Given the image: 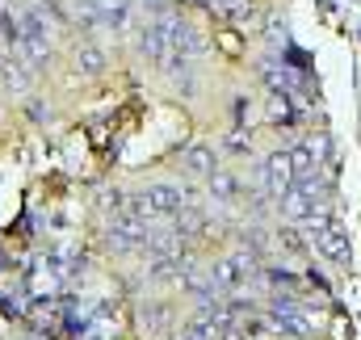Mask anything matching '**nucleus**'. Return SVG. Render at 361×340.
<instances>
[{
    "mask_svg": "<svg viewBox=\"0 0 361 340\" xmlns=\"http://www.w3.org/2000/svg\"><path fill=\"white\" fill-rule=\"evenodd\" d=\"M265 189L269 198H286L294 189V164H290V152H273L265 160Z\"/></svg>",
    "mask_w": 361,
    "mask_h": 340,
    "instance_id": "nucleus-5",
    "label": "nucleus"
},
{
    "mask_svg": "<svg viewBox=\"0 0 361 340\" xmlns=\"http://www.w3.org/2000/svg\"><path fill=\"white\" fill-rule=\"evenodd\" d=\"M76 68H80L85 76H101V72H105V55H101L97 47H80V51H76Z\"/></svg>",
    "mask_w": 361,
    "mask_h": 340,
    "instance_id": "nucleus-10",
    "label": "nucleus"
},
{
    "mask_svg": "<svg viewBox=\"0 0 361 340\" xmlns=\"http://www.w3.org/2000/svg\"><path fill=\"white\" fill-rule=\"evenodd\" d=\"M281 206H286L290 219H311V223H315V214H319V189H315V181L294 185V189L281 198Z\"/></svg>",
    "mask_w": 361,
    "mask_h": 340,
    "instance_id": "nucleus-4",
    "label": "nucleus"
},
{
    "mask_svg": "<svg viewBox=\"0 0 361 340\" xmlns=\"http://www.w3.org/2000/svg\"><path fill=\"white\" fill-rule=\"evenodd\" d=\"M89 17L105 25H126V0H105L101 8H89Z\"/></svg>",
    "mask_w": 361,
    "mask_h": 340,
    "instance_id": "nucleus-8",
    "label": "nucleus"
},
{
    "mask_svg": "<svg viewBox=\"0 0 361 340\" xmlns=\"http://www.w3.org/2000/svg\"><path fill=\"white\" fill-rule=\"evenodd\" d=\"M185 169H189V172H202V176H210V172L219 169V164H214V147H206V143L189 147V152H185Z\"/></svg>",
    "mask_w": 361,
    "mask_h": 340,
    "instance_id": "nucleus-7",
    "label": "nucleus"
},
{
    "mask_svg": "<svg viewBox=\"0 0 361 340\" xmlns=\"http://www.w3.org/2000/svg\"><path fill=\"white\" fill-rule=\"evenodd\" d=\"M210 193H214V202H231L235 198V176L227 169H214L210 172Z\"/></svg>",
    "mask_w": 361,
    "mask_h": 340,
    "instance_id": "nucleus-9",
    "label": "nucleus"
},
{
    "mask_svg": "<svg viewBox=\"0 0 361 340\" xmlns=\"http://www.w3.org/2000/svg\"><path fill=\"white\" fill-rule=\"evenodd\" d=\"M180 206V189L177 185H147L135 202H130V214L139 219H164V214H177Z\"/></svg>",
    "mask_w": 361,
    "mask_h": 340,
    "instance_id": "nucleus-1",
    "label": "nucleus"
},
{
    "mask_svg": "<svg viewBox=\"0 0 361 340\" xmlns=\"http://www.w3.org/2000/svg\"><path fill=\"white\" fill-rule=\"evenodd\" d=\"M315 248L328 256V260L345 265V260H349V236H345L341 227H319V231H315Z\"/></svg>",
    "mask_w": 361,
    "mask_h": 340,
    "instance_id": "nucleus-6",
    "label": "nucleus"
},
{
    "mask_svg": "<svg viewBox=\"0 0 361 340\" xmlns=\"http://www.w3.org/2000/svg\"><path fill=\"white\" fill-rule=\"evenodd\" d=\"M139 244H147L143 219L130 214V206H122V210L114 214V223H109V248H114V253H130V248H139Z\"/></svg>",
    "mask_w": 361,
    "mask_h": 340,
    "instance_id": "nucleus-3",
    "label": "nucleus"
},
{
    "mask_svg": "<svg viewBox=\"0 0 361 340\" xmlns=\"http://www.w3.org/2000/svg\"><path fill=\"white\" fill-rule=\"evenodd\" d=\"M177 340H210V332H206L202 324H193V328H185V332H180Z\"/></svg>",
    "mask_w": 361,
    "mask_h": 340,
    "instance_id": "nucleus-11",
    "label": "nucleus"
},
{
    "mask_svg": "<svg viewBox=\"0 0 361 340\" xmlns=\"http://www.w3.org/2000/svg\"><path fill=\"white\" fill-rule=\"evenodd\" d=\"M269 328H277L281 336H290V340H307L311 336V324H307V315L298 311L294 298H273L269 303Z\"/></svg>",
    "mask_w": 361,
    "mask_h": 340,
    "instance_id": "nucleus-2",
    "label": "nucleus"
}]
</instances>
